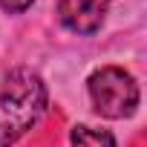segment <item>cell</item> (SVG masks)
I'll use <instances>...</instances> for the list:
<instances>
[{
    "label": "cell",
    "mask_w": 147,
    "mask_h": 147,
    "mask_svg": "<svg viewBox=\"0 0 147 147\" xmlns=\"http://www.w3.org/2000/svg\"><path fill=\"white\" fill-rule=\"evenodd\" d=\"M46 110V84L32 69H12L0 90V147H12Z\"/></svg>",
    "instance_id": "obj_1"
},
{
    "label": "cell",
    "mask_w": 147,
    "mask_h": 147,
    "mask_svg": "<svg viewBox=\"0 0 147 147\" xmlns=\"http://www.w3.org/2000/svg\"><path fill=\"white\" fill-rule=\"evenodd\" d=\"M87 87L95 113L104 118H127L138 107V84L130 72L118 66H104L92 72Z\"/></svg>",
    "instance_id": "obj_2"
},
{
    "label": "cell",
    "mask_w": 147,
    "mask_h": 147,
    "mask_svg": "<svg viewBox=\"0 0 147 147\" xmlns=\"http://www.w3.org/2000/svg\"><path fill=\"white\" fill-rule=\"evenodd\" d=\"M110 0H58V18L69 32L92 35L101 29Z\"/></svg>",
    "instance_id": "obj_3"
},
{
    "label": "cell",
    "mask_w": 147,
    "mask_h": 147,
    "mask_svg": "<svg viewBox=\"0 0 147 147\" xmlns=\"http://www.w3.org/2000/svg\"><path fill=\"white\" fill-rule=\"evenodd\" d=\"M72 147H115V138L107 130L75 127L72 130Z\"/></svg>",
    "instance_id": "obj_4"
},
{
    "label": "cell",
    "mask_w": 147,
    "mask_h": 147,
    "mask_svg": "<svg viewBox=\"0 0 147 147\" xmlns=\"http://www.w3.org/2000/svg\"><path fill=\"white\" fill-rule=\"evenodd\" d=\"M32 3L35 0H0V9H6V12H26Z\"/></svg>",
    "instance_id": "obj_5"
}]
</instances>
